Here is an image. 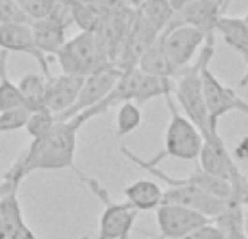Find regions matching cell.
I'll return each instance as SVG.
<instances>
[{"instance_id": "obj_32", "label": "cell", "mask_w": 248, "mask_h": 239, "mask_svg": "<svg viewBox=\"0 0 248 239\" xmlns=\"http://www.w3.org/2000/svg\"><path fill=\"white\" fill-rule=\"evenodd\" d=\"M248 85V68H246V72L242 74V78H240V83H237V87H246Z\"/></svg>"}, {"instance_id": "obj_27", "label": "cell", "mask_w": 248, "mask_h": 239, "mask_svg": "<svg viewBox=\"0 0 248 239\" xmlns=\"http://www.w3.org/2000/svg\"><path fill=\"white\" fill-rule=\"evenodd\" d=\"M7 24H31L17 0H0V26Z\"/></svg>"}, {"instance_id": "obj_14", "label": "cell", "mask_w": 248, "mask_h": 239, "mask_svg": "<svg viewBox=\"0 0 248 239\" xmlns=\"http://www.w3.org/2000/svg\"><path fill=\"white\" fill-rule=\"evenodd\" d=\"M85 76H70V74H59V76H50L46 85V98H44V107L50 109L55 116L65 113L74 103H77L78 94L83 90Z\"/></svg>"}, {"instance_id": "obj_7", "label": "cell", "mask_w": 248, "mask_h": 239, "mask_svg": "<svg viewBox=\"0 0 248 239\" xmlns=\"http://www.w3.org/2000/svg\"><path fill=\"white\" fill-rule=\"evenodd\" d=\"M120 76H122V70L118 68L116 63H109V65H105V68L96 70L94 74H90V76L85 78V83H83V90H81V94H78L77 103L65 113L57 116V122H68V120L77 118L78 113L96 107L100 100H105L113 91V87L118 85Z\"/></svg>"}, {"instance_id": "obj_9", "label": "cell", "mask_w": 248, "mask_h": 239, "mask_svg": "<svg viewBox=\"0 0 248 239\" xmlns=\"http://www.w3.org/2000/svg\"><path fill=\"white\" fill-rule=\"evenodd\" d=\"M161 39H163V46H166V52H168V57H170V61L179 70L194 63V55H198L201 48L205 46L207 42H214V39H207V35L201 33L198 29L185 26V24H176L174 20H172L170 26L161 33Z\"/></svg>"}, {"instance_id": "obj_19", "label": "cell", "mask_w": 248, "mask_h": 239, "mask_svg": "<svg viewBox=\"0 0 248 239\" xmlns=\"http://www.w3.org/2000/svg\"><path fill=\"white\" fill-rule=\"evenodd\" d=\"M216 30L222 35L227 46H231L233 50L240 52L248 61V24L244 22V17L222 15L218 20V24H216Z\"/></svg>"}, {"instance_id": "obj_24", "label": "cell", "mask_w": 248, "mask_h": 239, "mask_svg": "<svg viewBox=\"0 0 248 239\" xmlns=\"http://www.w3.org/2000/svg\"><path fill=\"white\" fill-rule=\"evenodd\" d=\"M55 124H57V116L50 109H46V107L35 109L31 113L29 122H26V133H29L31 139H39V137H46L55 128Z\"/></svg>"}, {"instance_id": "obj_30", "label": "cell", "mask_w": 248, "mask_h": 239, "mask_svg": "<svg viewBox=\"0 0 248 239\" xmlns=\"http://www.w3.org/2000/svg\"><path fill=\"white\" fill-rule=\"evenodd\" d=\"M168 2H170V4H172V9H174V11L179 13L181 9L187 7V4H189V2H194V0H168Z\"/></svg>"}, {"instance_id": "obj_1", "label": "cell", "mask_w": 248, "mask_h": 239, "mask_svg": "<svg viewBox=\"0 0 248 239\" xmlns=\"http://www.w3.org/2000/svg\"><path fill=\"white\" fill-rule=\"evenodd\" d=\"M77 133L78 128L72 122H57L46 137L31 139V146L4 174L2 187H20L22 180L33 172L74 170Z\"/></svg>"}, {"instance_id": "obj_13", "label": "cell", "mask_w": 248, "mask_h": 239, "mask_svg": "<svg viewBox=\"0 0 248 239\" xmlns=\"http://www.w3.org/2000/svg\"><path fill=\"white\" fill-rule=\"evenodd\" d=\"M0 50L4 52H20V55H29L33 57L39 63L44 76L50 78V61L37 48L33 39V30H31V24H7L0 26Z\"/></svg>"}, {"instance_id": "obj_20", "label": "cell", "mask_w": 248, "mask_h": 239, "mask_svg": "<svg viewBox=\"0 0 248 239\" xmlns=\"http://www.w3.org/2000/svg\"><path fill=\"white\" fill-rule=\"evenodd\" d=\"M137 11H140V15L144 17L159 35L170 26V22L174 20V15H176V11L172 9V4L168 2V0H146Z\"/></svg>"}, {"instance_id": "obj_6", "label": "cell", "mask_w": 248, "mask_h": 239, "mask_svg": "<svg viewBox=\"0 0 248 239\" xmlns=\"http://www.w3.org/2000/svg\"><path fill=\"white\" fill-rule=\"evenodd\" d=\"M202 91H205V103L207 111H209V131L218 133L220 118L227 113L240 111L248 116V103L242 98L233 87H227L214 72H211L209 63L202 65Z\"/></svg>"}, {"instance_id": "obj_33", "label": "cell", "mask_w": 248, "mask_h": 239, "mask_svg": "<svg viewBox=\"0 0 248 239\" xmlns=\"http://www.w3.org/2000/svg\"><path fill=\"white\" fill-rule=\"evenodd\" d=\"M244 231H246V237H248V205L244 207Z\"/></svg>"}, {"instance_id": "obj_34", "label": "cell", "mask_w": 248, "mask_h": 239, "mask_svg": "<svg viewBox=\"0 0 248 239\" xmlns=\"http://www.w3.org/2000/svg\"><path fill=\"white\" fill-rule=\"evenodd\" d=\"M244 22H246V24H248V13H246V15H244Z\"/></svg>"}, {"instance_id": "obj_23", "label": "cell", "mask_w": 248, "mask_h": 239, "mask_svg": "<svg viewBox=\"0 0 248 239\" xmlns=\"http://www.w3.org/2000/svg\"><path fill=\"white\" fill-rule=\"evenodd\" d=\"M144 122V113L137 103H122L118 105V116H116V135L124 137L128 133L137 131Z\"/></svg>"}, {"instance_id": "obj_12", "label": "cell", "mask_w": 248, "mask_h": 239, "mask_svg": "<svg viewBox=\"0 0 248 239\" xmlns=\"http://www.w3.org/2000/svg\"><path fill=\"white\" fill-rule=\"evenodd\" d=\"M229 4H231V0H194L176 13L174 22L176 24L194 26L201 33H205L207 39H214L216 24L224 15Z\"/></svg>"}, {"instance_id": "obj_16", "label": "cell", "mask_w": 248, "mask_h": 239, "mask_svg": "<svg viewBox=\"0 0 248 239\" xmlns=\"http://www.w3.org/2000/svg\"><path fill=\"white\" fill-rule=\"evenodd\" d=\"M31 30H33V39L37 44V48L44 52L46 57H55L61 50L68 37H65V26H61L59 22L50 20H37L31 22Z\"/></svg>"}, {"instance_id": "obj_15", "label": "cell", "mask_w": 248, "mask_h": 239, "mask_svg": "<svg viewBox=\"0 0 248 239\" xmlns=\"http://www.w3.org/2000/svg\"><path fill=\"white\" fill-rule=\"evenodd\" d=\"M17 189L20 187H2L0 194V239H17L26 228Z\"/></svg>"}, {"instance_id": "obj_18", "label": "cell", "mask_w": 248, "mask_h": 239, "mask_svg": "<svg viewBox=\"0 0 248 239\" xmlns=\"http://www.w3.org/2000/svg\"><path fill=\"white\" fill-rule=\"evenodd\" d=\"M137 68H140L141 72L150 74V76L172 78V81H174L176 74H179V68H176V65L170 61V57H168L161 35H159L157 42L144 52V57H141L140 63H137Z\"/></svg>"}, {"instance_id": "obj_35", "label": "cell", "mask_w": 248, "mask_h": 239, "mask_svg": "<svg viewBox=\"0 0 248 239\" xmlns=\"http://www.w3.org/2000/svg\"><path fill=\"white\" fill-rule=\"evenodd\" d=\"M81 239H90V235H83V237H81Z\"/></svg>"}, {"instance_id": "obj_29", "label": "cell", "mask_w": 248, "mask_h": 239, "mask_svg": "<svg viewBox=\"0 0 248 239\" xmlns=\"http://www.w3.org/2000/svg\"><path fill=\"white\" fill-rule=\"evenodd\" d=\"M233 157L240 159V161H244V159H248V135L242 137L240 144L235 146V150H233Z\"/></svg>"}, {"instance_id": "obj_31", "label": "cell", "mask_w": 248, "mask_h": 239, "mask_svg": "<svg viewBox=\"0 0 248 239\" xmlns=\"http://www.w3.org/2000/svg\"><path fill=\"white\" fill-rule=\"evenodd\" d=\"M17 239H37V237H35V233H33V231H31V228H29V226H26V228H24V231H22V235H20V237H17Z\"/></svg>"}, {"instance_id": "obj_11", "label": "cell", "mask_w": 248, "mask_h": 239, "mask_svg": "<svg viewBox=\"0 0 248 239\" xmlns=\"http://www.w3.org/2000/svg\"><path fill=\"white\" fill-rule=\"evenodd\" d=\"M209 222L211 220L207 215L198 213L194 209H187V207H179V205L157 207V226H159L157 237L159 239H181Z\"/></svg>"}, {"instance_id": "obj_3", "label": "cell", "mask_w": 248, "mask_h": 239, "mask_svg": "<svg viewBox=\"0 0 248 239\" xmlns=\"http://www.w3.org/2000/svg\"><path fill=\"white\" fill-rule=\"evenodd\" d=\"M168 109H170V122L166 128V139H163V150L155 157L146 159L150 165H159L163 159H181V161H196L202 150V135L183 113L176 109L174 96L166 98Z\"/></svg>"}, {"instance_id": "obj_10", "label": "cell", "mask_w": 248, "mask_h": 239, "mask_svg": "<svg viewBox=\"0 0 248 239\" xmlns=\"http://www.w3.org/2000/svg\"><path fill=\"white\" fill-rule=\"evenodd\" d=\"M161 205H179V207H187V209H194L198 213L207 215V218L214 222L220 213L224 211L227 202L220 200V198L207 194L205 189L196 187L192 183V179L187 176L183 185H176V187H166L163 189V198Z\"/></svg>"}, {"instance_id": "obj_2", "label": "cell", "mask_w": 248, "mask_h": 239, "mask_svg": "<svg viewBox=\"0 0 248 239\" xmlns=\"http://www.w3.org/2000/svg\"><path fill=\"white\" fill-rule=\"evenodd\" d=\"M216 55L214 42H207L201 48L196 61L189 63L187 68L179 70L174 78V98L181 107V113L201 131V135H209V111L205 103V91H202V65L211 63Z\"/></svg>"}, {"instance_id": "obj_8", "label": "cell", "mask_w": 248, "mask_h": 239, "mask_svg": "<svg viewBox=\"0 0 248 239\" xmlns=\"http://www.w3.org/2000/svg\"><path fill=\"white\" fill-rule=\"evenodd\" d=\"M202 150H201V170H205L207 174L216 176V179H222L227 183H231V187L235 185H244L248 183L246 176L240 172L235 159L231 157L224 139L220 137V133H209V135L202 137Z\"/></svg>"}, {"instance_id": "obj_21", "label": "cell", "mask_w": 248, "mask_h": 239, "mask_svg": "<svg viewBox=\"0 0 248 239\" xmlns=\"http://www.w3.org/2000/svg\"><path fill=\"white\" fill-rule=\"evenodd\" d=\"M7 61H9V52L2 50L0 52V113L16 107H26L20 87L7 74Z\"/></svg>"}, {"instance_id": "obj_25", "label": "cell", "mask_w": 248, "mask_h": 239, "mask_svg": "<svg viewBox=\"0 0 248 239\" xmlns=\"http://www.w3.org/2000/svg\"><path fill=\"white\" fill-rule=\"evenodd\" d=\"M31 113L33 111L29 107H16L9 109V111H2L0 113V133H13L20 131V128H26Z\"/></svg>"}, {"instance_id": "obj_4", "label": "cell", "mask_w": 248, "mask_h": 239, "mask_svg": "<svg viewBox=\"0 0 248 239\" xmlns=\"http://www.w3.org/2000/svg\"><path fill=\"white\" fill-rule=\"evenodd\" d=\"M74 172L85 183V187L103 202V213H100V220H98V235H96V239H128L140 211L131 202L113 200L111 194L107 192V187L100 180H96L94 176L83 174L77 167H74Z\"/></svg>"}, {"instance_id": "obj_28", "label": "cell", "mask_w": 248, "mask_h": 239, "mask_svg": "<svg viewBox=\"0 0 248 239\" xmlns=\"http://www.w3.org/2000/svg\"><path fill=\"white\" fill-rule=\"evenodd\" d=\"M181 239H227V235H224V231L218 226V224L209 222V224L196 228V231H192L189 235H185Z\"/></svg>"}, {"instance_id": "obj_36", "label": "cell", "mask_w": 248, "mask_h": 239, "mask_svg": "<svg viewBox=\"0 0 248 239\" xmlns=\"http://www.w3.org/2000/svg\"><path fill=\"white\" fill-rule=\"evenodd\" d=\"M155 239H159V237H155Z\"/></svg>"}, {"instance_id": "obj_26", "label": "cell", "mask_w": 248, "mask_h": 239, "mask_svg": "<svg viewBox=\"0 0 248 239\" xmlns=\"http://www.w3.org/2000/svg\"><path fill=\"white\" fill-rule=\"evenodd\" d=\"M57 0H17L20 9L24 11L26 20L29 22H37V20H46L52 13Z\"/></svg>"}, {"instance_id": "obj_5", "label": "cell", "mask_w": 248, "mask_h": 239, "mask_svg": "<svg viewBox=\"0 0 248 239\" xmlns=\"http://www.w3.org/2000/svg\"><path fill=\"white\" fill-rule=\"evenodd\" d=\"M57 63L61 68V74H70V76H90L96 70L109 65V57L105 55L103 46L98 42L96 33H78L77 37L68 39L57 52Z\"/></svg>"}, {"instance_id": "obj_17", "label": "cell", "mask_w": 248, "mask_h": 239, "mask_svg": "<svg viewBox=\"0 0 248 239\" xmlns=\"http://www.w3.org/2000/svg\"><path fill=\"white\" fill-rule=\"evenodd\" d=\"M124 198L137 211H157V207L161 205L163 198V187L161 183H157L153 179H141L124 189Z\"/></svg>"}, {"instance_id": "obj_22", "label": "cell", "mask_w": 248, "mask_h": 239, "mask_svg": "<svg viewBox=\"0 0 248 239\" xmlns=\"http://www.w3.org/2000/svg\"><path fill=\"white\" fill-rule=\"evenodd\" d=\"M46 85H48V76L37 72H29L20 78V91L24 96V103L31 111L44 107V98H46Z\"/></svg>"}]
</instances>
